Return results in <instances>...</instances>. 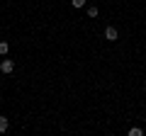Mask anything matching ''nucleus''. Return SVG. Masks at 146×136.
Wrapping results in <instances>:
<instances>
[{
  "label": "nucleus",
  "mask_w": 146,
  "mask_h": 136,
  "mask_svg": "<svg viewBox=\"0 0 146 136\" xmlns=\"http://www.w3.org/2000/svg\"><path fill=\"white\" fill-rule=\"evenodd\" d=\"M7 51H10V44H7V42H0V56H5Z\"/></svg>",
  "instance_id": "20e7f679"
},
{
  "label": "nucleus",
  "mask_w": 146,
  "mask_h": 136,
  "mask_svg": "<svg viewBox=\"0 0 146 136\" xmlns=\"http://www.w3.org/2000/svg\"><path fill=\"white\" fill-rule=\"evenodd\" d=\"M7 131V117H0V134Z\"/></svg>",
  "instance_id": "39448f33"
},
{
  "label": "nucleus",
  "mask_w": 146,
  "mask_h": 136,
  "mask_svg": "<svg viewBox=\"0 0 146 136\" xmlns=\"http://www.w3.org/2000/svg\"><path fill=\"white\" fill-rule=\"evenodd\" d=\"M98 15H100V10H98L95 5H90V7H88V17H98Z\"/></svg>",
  "instance_id": "423d86ee"
},
{
  "label": "nucleus",
  "mask_w": 146,
  "mask_h": 136,
  "mask_svg": "<svg viewBox=\"0 0 146 136\" xmlns=\"http://www.w3.org/2000/svg\"><path fill=\"white\" fill-rule=\"evenodd\" d=\"M0 71H3V73H12V71H15V61H7L5 58V61L0 63Z\"/></svg>",
  "instance_id": "f03ea898"
},
{
  "label": "nucleus",
  "mask_w": 146,
  "mask_h": 136,
  "mask_svg": "<svg viewBox=\"0 0 146 136\" xmlns=\"http://www.w3.org/2000/svg\"><path fill=\"white\" fill-rule=\"evenodd\" d=\"M73 3V7H76V10H80V7H85V0H71Z\"/></svg>",
  "instance_id": "0eeeda50"
},
{
  "label": "nucleus",
  "mask_w": 146,
  "mask_h": 136,
  "mask_svg": "<svg viewBox=\"0 0 146 136\" xmlns=\"http://www.w3.org/2000/svg\"><path fill=\"white\" fill-rule=\"evenodd\" d=\"M117 37H119V34H117V29L110 24L107 29H105V39H107V42H117Z\"/></svg>",
  "instance_id": "f257e3e1"
},
{
  "label": "nucleus",
  "mask_w": 146,
  "mask_h": 136,
  "mask_svg": "<svg viewBox=\"0 0 146 136\" xmlns=\"http://www.w3.org/2000/svg\"><path fill=\"white\" fill-rule=\"evenodd\" d=\"M129 136H144V129H139V126H131V129H129Z\"/></svg>",
  "instance_id": "7ed1b4c3"
}]
</instances>
